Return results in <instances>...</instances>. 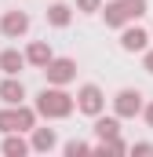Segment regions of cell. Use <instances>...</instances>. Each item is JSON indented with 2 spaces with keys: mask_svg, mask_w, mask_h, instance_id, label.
<instances>
[{
  "mask_svg": "<svg viewBox=\"0 0 153 157\" xmlns=\"http://www.w3.org/2000/svg\"><path fill=\"white\" fill-rule=\"evenodd\" d=\"M44 73H47V84H69L76 77V62L73 59H47V66H40Z\"/></svg>",
  "mask_w": 153,
  "mask_h": 157,
  "instance_id": "5",
  "label": "cell"
},
{
  "mask_svg": "<svg viewBox=\"0 0 153 157\" xmlns=\"http://www.w3.org/2000/svg\"><path fill=\"white\" fill-rule=\"evenodd\" d=\"M55 143H58V139H55L51 128H33V150H44V154H47V150H55Z\"/></svg>",
  "mask_w": 153,
  "mask_h": 157,
  "instance_id": "15",
  "label": "cell"
},
{
  "mask_svg": "<svg viewBox=\"0 0 153 157\" xmlns=\"http://www.w3.org/2000/svg\"><path fill=\"white\" fill-rule=\"evenodd\" d=\"M66 154H69V157H80V154H91V146L80 143V139H73V143H66Z\"/></svg>",
  "mask_w": 153,
  "mask_h": 157,
  "instance_id": "16",
  "label": "cell"
},
{
  "mask_svg": "<svg viewBox=\"0 0 153 157\" xmlns=\"http://www.w3.org/2000/svg\"><path fill=\"white\" fill-rule=\"evenodd\" d=\"M142 66H146V73H153V51H146V62Z\"/></svg>",
  "mask_w": 153,
  "mask_h": 157,
  "instance_id": "19",
  "label": "cell"
},
{
  "mask_svg": "<svg viewBox=\"0 0 153 157\" xmlns=\"http://www.w3.org/2000/svg\"><path fill=\"white\" fill-rule=\"evenodd\" d=\"M69 18H73V7L69 4H51L47 7V22L51 26H69Z\"/></svg>",
  "mask_w": 153,
  "mask_h": 157,
  "instance_id": "14",
  "label": "cell"
},
{
  "mask_svg": "<svg viewBox=\"0 0 153 157\" xmlns=\"http://www.w3.org/2000/svg\"><path fill=\"white\" fill-rule=\"evenodd\" d=\"M73 106H76L73 95H66L62 84H47V88L37 95V113L40 117H69Z\"/></svg>",
  "mask_w": 153,
  "mask_h": 157,
  "instance_id": "1",
  "label": "cell"
},
{
  "mask_svg": "<svg viewBox=\"0 0 153 157\" xmlns=\"http://www.w3.org/2000/svg\"><path fill=\"white\" fill-rule=\"evenodd\" d=\"M33 124H37V110H29L22 102L0 110V132H29Z\"/></svg>",
  "mask_w": 153,
  "mask_h": 157,
  "instance_id": "3",
  "label": "cell"
},
{
  "mask_svg": "<svg viewBox=\"0 0 153 157\" xmlns=\"http://www.w3.org/2000/svg\"><path fill=\"white\" fill-rule=\"evenodd\" d=\"M0 29H4V37H22L29 29V15L26 11H7L4 22H0Z\"/></svg>",
  "mask_w": 153,
  "mask_h": 157,
  "instance_id": "8",
  "label": "cell"
},
{
  "mask_svg": "<svg viewBox=\"0 0 153 157\" xmlns=\"http://www.w3.org/2000/svg\"><path fill=\"white\" fill-rule=\"evenodd\" d=\"M4 154H7V157H26V154H29V143H26L18 132H7V139H4Z\"/></svg>",
  "mask_w": 153,
  "mask_h": 157,
  "instance_id": "11",
  "label": "cell"
},
{
  "mask_svg": "<svg viewBox=\"0 0 153 157\" xmlns=\"http://www.w3.org/2000/svg\"><path fill=\"white\" fill-rule=\"evenodd\" d=\"M124 33H120V48L124 51H146V44H150V33L146 29H139V26H120Z\"/></svg>",
  "mask_w": 153,
  "mask_h": 157,
  "instance_id": "7",
  "label": "cell"
},
{
  "mask_svg": "<svg viewBox=\"0 0 153 157\" xmlns=\"http://www.w3.org/2000/svg\"><path fill=\"white\" fill-rule=\"evenodd\" d=\"M95 135H99V139H113V135H120V121L99 113V121H95Z\"/></svg>",
  "mask_w": 153,
  "mask_h": 157,
  "instance_id": "13",
  "label": "cell"
},
{
  "mask_svg": "<svg viewBox=\"0 0 153 157\" xmlns=\"http://www.w3.org/2000/svg\"><path fill=\"white\" fill-rule=\"evenodd\" d=\"M113 110H117V117H135V113L142 110V95H139L135 88H124V91H117Z\"/></svg>",
  "mask_w": 153,
  "mask_h": 157,
  "instance_id": "6",
  "label": "cell"
},
{
  "mask_svg": "<svg viewBox=\"0 0 153 157\" xmlns=\"http://www.w3.org/2000/svg\"><path fill=\"white\" fill-rule=\"evenodd\" d=\"M22 99H26V88H22L18 77L0 80V102H4V106H15V102H22Z\"/></svg>",
  "mask_w": 153,
  "mask_h": 157,
  "instance_id": "9",
  "label": "cell"
},
{
  "mask_svg": "<svg viewBox=\"0 0 153 157\" xmlns=\"http://www.w3.org/2000/svg\"><path fill=\"white\" fill-rule=\"evenodd\" d=\"M22 66H26V55H18L15 48H7V51L0 55V73H4V77H18Z\"/></svg>",
  "mask_w": 153,
  "mask_h": 157,
  "instance_id": "10",
  "label": "cell"
},
{
  "mask_svg": "<svg viewBox=\"0 0 153 157\" xmlns=\"http://www.w3.org/2000/svg\"><path fill=\"white\" fill-rule=\"evenodd\" d=\"M47 59H51V44L33 40V44H29V51H26V62H33V66H47Z\"/></svg>",
  "mask_w": 153,
  "mask_h": 157,
  "instance_id": "12",
  "label": "cell"
},
{
  "mask_svg": "<svg viewBox=\"0 0 153 157\" xmlns=\"http://www.w3.org/2000/svg\"><path fill=\"white\" fill-rule=\"evenodd\" d=\"M102 11V18H106V26H128V22H135V18H142L146 15V0H113V4H106V7H99Z\"/></svg>",
  "mask_w": 153,
  "mask_h": 157,
  "instance_id": "2",
  "label": "cell"
},
{
  "mask_svg": "<svg viewBox=\"0 0 153 157\" xmlns=\"http://www.w3.org/2000/svg\"><path fill=\"white\" fill-rule=\"evenodd\" d=\"M102 106H106V95H102V88H99V84H84V88L76 91V110H80V113L99 117V113H102Z\"/></svg>",
  "mask_w": 153,
  "mask_h": 157,
  "instance_id": "4",
  "label": "cell"
},
{
  "mask_svg": "<svg viewBox=\"0 0 153 157\" xmlns=\"http://www.w3.org/2000/svg\"><path fill=\"white\" fill-rule=\"evenodd\" d=\"M76 7H80V11H99L102 0H76Z\"/></svg>",
  "mask_w": 153,
  "mask_h": 157,
  "instance_id": "17",
  "label": "cell"
},
{
  "mask_svg": "<svg viewBox=\"0 0 153 157\" xmlns=\"http://www.w3.org/2000/svg\"><path fill=\"white\" fill-rule=\"evenodd\" d=\"M131 154H142V157H150V154H153V146H150V143H135V146H131Z\"/></svg>",
  "mask_w": 153,
  "mask_h": 157,
  "instance_id": "18",
  "label": "cell"
},
{
  "mask_svg": "<svg viewBox=\"0 0 153 157\" xmlns=\"http://www.w3.org/2000/svg\"><path fill=\"white\" fill-rule=\"evenodd\" d=\"M146 124H150V128H153V102H150V106H146Z\"/></svg>",
  "mask_w": 153,
  "mask_h": 157,
  "instance_id": "20",
  "label": "cell"
}]
</instances>
